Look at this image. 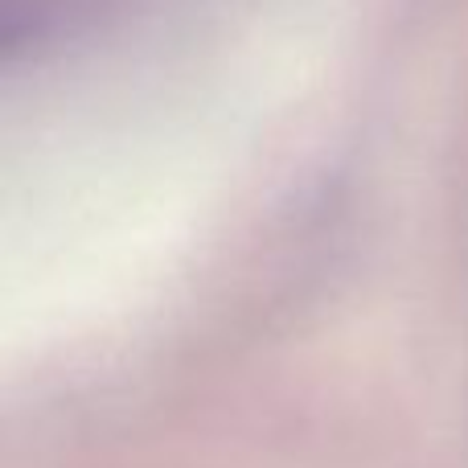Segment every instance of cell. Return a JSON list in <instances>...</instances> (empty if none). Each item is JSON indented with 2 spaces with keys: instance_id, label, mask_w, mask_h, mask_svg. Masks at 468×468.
Returning a JSON list of instances; mask_svg holds the SVG:
<instances>
[{
  "instance_id": "6da1fadb",
  "label": "cell",
  "mask_w": 468,
  "mask_h": 468,
  "mask_svg": "<svg viewBox=\"0 0 468 468\" xmlns=\"http://www.w3.org/2000/svg\"><path fill=\"white\" fill-rule=\"evenodd\" d=\"M16 0H8V8H13ZM49 5H54V0H33V21H41V16L49 13Z\"/></svg>"
}]
</instances>
